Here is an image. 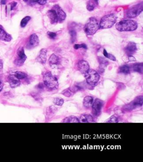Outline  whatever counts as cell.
I'll return each instance as SVG.
<instances>
[{
	"instance_id": "obj_18",
	"label": "cell",
	"mask_w": 143,
	"mask_h": 162,
	"mask_svg": "<svg viewBox=\"0 0 143 162\" xmlns=\"http://www.w3.org/2000/svg\"><path fill=\"white\" fill-rule=\"evenodd\" d=\"M47 15L52 24H56V22H58L57 15L53 9H52L48 11L47 13Z\"/></svg>"
},
{
	"instance_id": "obj_4",
	"label": "cell",
	"mask_w": 143,
	"mask_h": 162,
	"mask_svg": "<svg viewBox=\"0 0 143 162\" xmlns=\"http://www.w3.org/2000/svg\"><path fill=\"white\" fill-rule=\"evenodd\" d=\"M117 21V16L114 14L105 15L101 18L99 25V29H109L113 26Z\"/></svg>"
},
{
	"instance_id": "obj_39",
	"label": "cell",
	"mask_w": 143,
	"mask_h": 162,
	"mask_svg": "<svg viewBox=\"0 0 143 162\" xmlns=\"http://www.w3.org/2000/svg\"><path fill=\"white\" fill-rule=\"evenodd\" d=\"M33 97L35 98V100H40V98H41V97H40L39 95H38L36 93H35V96L33 95Z\"/></svg>"
},
{
	"instance_id": "obj_26",
	"label": "cell",
	"mask_w": 143,
	"mask_h": 162,
	"mask_svg": "<svg viewBox=\"0 0 143 162\" xmlns=\"http://www.w3.org/2000/svg\"><path fill=\"white\" fill-rule=\"evenodd\" d=\"M74 93L72 91L70 88L65 89L64 91H63L61 92V94L63 95H64V96L67 97H70L72 96L73 95Z\"/></svg>"
},
{
	"instance_id": "obj_17",
	"label": "cell",
	"mask_w": 143,
	"mask_h": 162,
	"mask_svg": "<svg viewBox=\"0 0 143 162\" xmlns=\"http://www.w3.org/2000/svg\"><path fill=\"white\" fill-rule=\"evenodd\" d=\"M9 82L11 87L14 88L18 87L20 85V81L17 79L15 75H10L9 77Z\"/></svg>"
},
{
	"instance_id": "obj_5",
	"label": "cell",
	"mask_w": 143,
	"mask_h": 162,
	"mask_svg": "<svg viewBox=\"0 0 143 162\" xmlns=\"http://www.w3.org/2000/svg\"><path fill=\"white\" fill-rule=\"evenodd\" d=\"M84 76L87 83L92 87L96 86L100 81V75L97 71L93 70L90 69L84 73Z\"/></svg>"
},
{
	"instance_id": "obj_10",
	"label": "cell",
	"mask_w": 143,
	"mask_h": 162,
	"mask_svg": "<svg viewBox=\"0 0 143 162\" xmlns=\"http://www.w3.org/2000/svg\"><path fill=\"white\" fill-rule=\"evenodd\" d=\"M52 9L55 11V12L56 13L58 22H63L66 18V14H65V12L58 4L54 5Z\"/></svg>"
},
{
	"instance_id": "obj_15",
	"label": "cell",
	"mask_w": 143,
	"mask_h": 162,
	"mask_svg": "<svg viewBox=\"0 0 143 162\" xmlns=\"http://www.w3.org/2000/svg\"><path fill=\"white\" fill-rule=\"evenodd\" d=\"M0 40L4 41H10L12 40L11 36L7 33L0 26Z\"/></svg>"
},
{
	"instance_id": "obj_25",
	"label": "cell",
	"mask_w": 143,
	"mask_h": 162,
	"mask_svg": "<svg viewBox=\"0 0 143 162\" xmlns=\"http://www.w3.org/2000/svg\"><path fill=\"white\" fill-rule=\"evenodd\" d=\"M15 77L19 80H21V79H25L27 77V75H26V73L24 72H20V71H17L15 73Z\"/></svg>"
},
{
	"instance_id": "obj_1",
	"label": "cell",
	"mask_w": 143,
	"mask_h": 162,
	"mask_svg": "<svg viewBox=\"0 0 143 162\" xmlns=\"http://www.w3.org/2000/svg\"><path fill=\"white\" fill-rule=\"evenodd\" d=\"M138 28V23L134 20H126L118 22L116 29L119 31H133Z\"/></svg>"
},
{
	"instance_id": "obj_27",
	"label": "cell",
	"mask_w": 143,
	"mask_h": 162,
	"mask_svg": "<svg viewBox=\"0 0 143 162\" xmlns=\"http://www.w3.org/2000/svg\"><path fill=\"white\" fill-rule=\"evenodd\" d=\"M119 121V118L117 115H113L111 116L108 120L106 121V123H116Z\"/></svg>"
},
{
	"instance_id": "obj_41",
	"label": "cell",
	"mask_w": 143,
	"mask_h": 162,
	"mask_svg": "<svg viewBox=\"0 0 143 162\" xmlns=\"http://www.w3.org/2000/svg\"><path fill=\"white\" fill-rule=\"evenodd\" d=\"M103 54H104V57H106V58H107V57H108V53H107V51H106L105 49L104 50V53H103Z\"/></svg>"
},
{
	"instance_id": "obj_12",
	"label": "cell",
	"mask_w": 143,
	"mask_h": 162,
	"mask_svg": "<svg viewBox=\"0 0 143 162\" xmlns=\"http://www.w3.org/2000/svg\"><path fill=\"white\" fill-rule=\"evenodd\" d=\"M78 68L79 70L83 74L86 73L90 69L88 63L84 60L80 61L78 62Z\"/></svg>"
},
{
	"instance_id": "obj_36",
	"label": "cell",
	"mask_w": 143,
	"mask_h": 162,
	"mask_svg": "<svg viewBox=\"0 0 143 162\" xmlns=\"http://www.w3.org/2000/svg\"><path fill=\"white\" fill-rule=\"evenodd\" d=\"M44 87H45L44 84H43V83H41L39 84L38 85V86H37V87L38 88V89H40V90H43V89H44Z\"/></svg>"
},
{
	"instance_id": "obj_40",
	"label": "cell",
	"mask_w": 143,
	"mask_h": 162,
	"mask_svg": "<svg viewBox=\"0 0 143 162\" xmlns=\"http://www.w3.org/2000/svg\"><path fill=\"white\" fill-rule=\"evenodd\" d=\"M3 87H4V84H3V82H2V81L0 79V92L2 91Z\"/></svg>"
},
{
	"instance_id": "obj_34",
	"label": "cell",
	"mask_w": 143,
	"mask_h": 162,
	"mask_svg": "<svg viewBox=\"0 0 143 162\" xmlns=\"http://www.w3.org/2000/svg\"><path fill=\"white\" fill-rule=\"evenodd\" d=\"M32 3H38L41 5H44L47 3V0H32Z\"/></svg>"
},
{
	"instance_id": "obj_29",
	"label": "cell",
	"mask_w": 143,
	"mask_h": 162,
	"mask_svg": "<svg viewBox=\"0 0 143 162\" xmlns=\"http://www.w3.org/2000/svg\"><path fill=\"white\" fill-rule=\"evenodd\" d=\"M64 100L63 98H58V97H56L53 100V103L56 106H61L64 104Z\"/></svg>"
},
{
	"instance_id": "obj_13",
	"label": "cell",
	"mask_w": 143,
	"mask_h": 162,
	"mask_svg": "<svg viewBox=\"0 0 143 162\" xmlns=\"http://www.w3.org/2000/svg\"><path fill=\"white\" fill-rule=\"evenodd\" d=\"M47 59V49H42L40 51L37 57V61L39 63L44 64L46 63Z\"/></svg>"
},
{
	"instance_id": "obj_33",
	"label": "cell",
	"mask_w": 143,
	"mask_h": 162,
	"mask_svg": "<svg viewBox=\"0 0 143 162\" xmlns=\"http://www.w3.org/2000/svg\"><path fill=\"white\" fill-rule=\"evenodd\" d=\"M47 35H48V37L51 39L54 40L56 38V33H55L51 32V31H48V33H47Z\"/></svg>"
},
{
	"instance_id": "obj_3",
	"label": "cell",
	"mask_w": 143,
	"mask_h": 162,
	"mask_svg": "<svg viewBox=\"0 0 143 162\" xmlns=\"http://www.w3.org/2000/svg\"><path fill=\"white\" fill-rule=\"evenodd\" d=\"M99 29V24L95 18H90L84 27V31L88 36H92Z\"/></svg>"
},
{
	"instance_id": "obj_21",
	"label": "cell",
	"mask_w": 143,
	"mask_h": 162,
	"mask_svg": "<svg viewBox=\"0 0 143 162\" xmlns=\"http://www.w3.org/2000/svg\"><path fill=\"white\" fill-rule=\"evenodd\" d=\"M61 123H78L79 122V120L77 117L74 116H70L67 117L63 120Z\"/></svg>"
},
{
	"instance_id": "obj_42",
	"label": "cell",
	"mask_w": 143,
	"mask_h": 162,
	"mask_svg": "<svg viewBox=\"0 0 143 162\" xmlns=\"http://www.w3.org/2000/svg\"><path fill=\"white\" fill-rule=\"evenodd\" d=\"M2 68H3V63L1 60H0V72H1V70H2Z\"/></svg>"
},
{
	"instance_id": "obj_38",
	"label": "cell",
	"mask_w": 143,
	"mask_h": 162,
	"mask_svg": "<svg viewBox=\"0 0 143 162\" xmlns=\"http://www.w3.org/2000/svg\"><path fill=\"white\" fill-rule=\"evenodd\" d=\"M129 61H136V59L133 55H129Z\"/></svg>"
},
{
	"instance_id": "obj_16",
	"label": "cell",
	"mask_w": 143,
	"mask_h": 162,
	"mask_svg": "<svg viewBox=\"0 0 143 162\" xmlns=\"http://www.w3.org/2000/svg\"><path fill=\"white\" fill-rule=\"evenodd\" d=\"M79 122L85 123H94V118L93 116L90 114H83L79 119Z\"/></svg>"
},
{
	"instance_id": "obj_24",
	"label": "cell",
	"mask_w": 143,
	"mask_h": 162,
	"mask_svg": "<svg viewBox=\"0 0 143 162\" xmlns=\"http://www.w3.org/2000/svg\"><path fill=\"white\" fill-rule=\"evenodd\" d=\"M119 71L120 73H124V74H129L130 73V67L127 65H124V66H122L119 68Z\"/></svg>"
},
{
	"instance_id": "obj_2",
	"label": "cell",
	"mask_w": 143,
	"mask_h": 162,
	"mask_svg": "<svg viewBox=\"0 0 143 162\" xmlns=\"http://www.w3.org/2000/svg\"><path fill=\"white\" fill-rule=\"evenodd\" d=\"M44 84L49 90H56L59 86L58 81L56 77L52 74L51 72H46L43 75Z\"/></svg>"
},
{
	"instance_id": "obj_19",
	"label": "cell",
	"mask_w": 143,
	"mask_h": 162,
	"mask_svg": "<svg viewBox=\"0 0 143 162\" xmlns=\"http://www.w3.org/2000/svg\"><path fill=\"white\" fill-rule=\"evenodd\" d=\"M93 101H94V100H93V97L87 96L85 97L83 99V105L84 106V107L86 108H90L92 105Z\"/></svg>"
},
{
	"instance_id": "obj_6",
	"label": "cell",
	"mask_w": 143,
	"mask_h": 162,
	"mask_svg": "<svg viewBox=\"0 0 143 162\" xmlns=\"http://www.w3.org/2000/svg\"><path fill=\"white\" fill-rule=\"evenodd\" d=\"M143 104V96H139L136 97L134 100L131 101L130 103L126 104L122 108V110L125 112H129L133 111L135 109L142 107Z\"/></svg>"
},
{
	"instance_id": "obj_9",
	"label": "cell",
	"mask_w": 143,
	"mask_h": 162,
	"mask_svg": "<svg viewBox=\"0 0 143 162\" xmlns=\"http://www.w3.org/2000/svg\"><path fill=\"white\" fill-rule=\"evenodd\" d=\"M103 106L104 102L100 99H96L95 101H93L92 105L91 106L92 108L93 115L95 116H99L101 112Z\"/></svg>"
},
{
	"instance_id": "obj_44",
	"label": "cell",
	"mask_w": 143,
	"mask_h": 162,
	"mask_svg": "<svg viewBox=\"0 0 143 162\" xmlns=\"http://www.w3.org/2000/svg\"><path fill=\"white\" fill-rule=\"evenodd\" d=\"M25 2L28 3H32V0H24Z\"/></svg>"
},
{
	"instance_id": "obj_28",
	"label": "cell",
	"mask_w": 143,
	"mask_h": 162,
	"mask_svg": "<svg viewBox=\"0 0 143 162\" xmlns=\"http://www.w3.org/2000/svg\"><path fill=\"white\" fill-rule=\"evenodd\" d=\"M70 36L71 43H74L77 38V33L74 30H70Z\"/></svg>"
},
{
	"instance_id": "obj_30",
	"label": "cell",
	"mask_w": 143,
	"mask_h": 162,
	"mask_svg": "<svg viewBox=\"0 0 143 162\" xmlns=\"http://www.w3.org/2000/svg\"><path fill=\"white\" fill-rule=\"evenodd\" d=\"M98 61L100 63V66L103 67H106L108 64V61L102 57H98Z\"/></svg>"
},
{
	"instance_id": "obj_8",
	"label": "cell",
	"mask_w": 143,
	"mask_h": 162,
	"mask_svg": "<svg viewBox=\"0 0 143 162\" xmlns=\"http://www.w3.org/2000/svg\"><path fill=\"white\" fill-rule=\"evenodd\" d=\"M17 54H18V58L15 60L14 64L16 66L20 67L24 64V62L26 60L27 57L25 54L24 49L22 47H20L18 49Z\"/></svg>"
},
{
	"instance_id": "obj_7",
	"label": "cell",
	"mask_w": 143,
	"mask_h": 162,
	"mask_svg": "<svg viewBox=\"0 0 143 162\" xmlns=\"http://www.w3.org/2000/svg\"><path fill=\"white\" fill-rule=\"evenodd\" d=\"M143 4H137L133 7L128 10L126 13V16L127 18H135L143 11Z\"/></svg>"
},
{
	"instance_id": "obj_14",
	"label": "cell",
	"mask_w": 143,
	"mask_h": 162,
	"mask_svg": "<svg viewBox=\"0 0 143 162\" xmlns=\"http://www.w3.org/2000/svg\"><path fill=\"white\" fill-rule=\"evenodd\" d=\"M39 44V38L36 34H33L29 38V45L30 48H35Z\"/></svg>"
},
{
	"instance_id": "obj_35",
	"label": "cell",
	"mask_w": 143,
	"mask_h": 162,
	"mask_svg": "<svg viewBox=\"0 0 143 162\" xmlns=\"http://www.w3.org/2000/svg\"><path fill=\"white\" fill-rule=\"evenodd\" d=\"M107 58L110 59V60H111V61H116L115 57L113 55V54H108Z\"/></svg>"
},
{
	"instance_id": "obj_23",
	"label": "cell",
	"mask_w": 143,
	"mask_h": 162,
	"mask_svg": "<svg viewBox=\"0 0 143 162\" xmlns=\"http://www.w3.org/2000/svg\"><path fill=\"white\" fill-rule=\"evenodd\" d=\"M98 4L97 2H96L94 0H90L88 2L87 4V9L88 11H93L96 6V5Z\"/></svg>"
},
{
	"instance_id": "obj_31",
	"label": "cell",
	"mask_w": 143,
	"mask_h": 162,
	"mask_svg": "<svg viewBox=\"0 0 143 162\" xmlns=\"http://www.w3.org/2000/svg\"><path fill=\"white\" fill-rule=\"evenodd\" d=\"M31 18L30 16H26L24 18H22V20L21 21V24H20V25L22 27H26L27 24L28 23V22L30 20Z\"/></svg>"
},
{
	"instance_id": "obj_32",
	"label": "cell",
	"mask_w": 143,
	"mask_h": 162,
	"mask_svg": "<svg viewBox=\"0 0 143 162\" xmlns=\"http://www.w3.org/2000/svg\"><path fill=\"white\" fill-rule=\"evenodd\" d=\"M74 48L75 49H78L83 48L87 49V45L85 44H75L74 45Z\"/></svg>"
},
{
	"instance_id": "obj_43",
	"label": "cell",
	"mask_w": 143,
	"mask_h": 162,
	"mask_svg": "<svg viewBox=\"0 0 143 162\" xmlns=\"http://www.w3.org/2000/svg\"><path fill=\"white\" fill-rule=\"evenodd\" d=\"M7 0H1V4H5L7 2Z\"/></svg>"
},
{
	"instance_id": "obj_20",
	"label": "cell",
	"mask_w": 143,
	"mask_h": 162,
	"mask_svg": "<svg viewBox=\"0 0 143 162\" xmlns=\"http://www.w3.org/2000/svg\"><path fill=\"white\" fill-rule=\"evenodd\" d=\"M59 58L58 56H56V54H53L49 58V64L51 66H57L59 63Z\"/></svg>"
},
{
	"instance_id": "obj_11",
	"label": "cell",
	"mask_w": 143,
	"mask_h": 162,
	"mask_svg": "<svg viewBox=\"0 0 143 162\" xmlns=\"http://www.w3.org/2000/svg\"><path fill=\"white\" fill-rule=\"evenodd\" d=\"M137 50L136 45L134 42H130L127 45L125 48L126 53L129 56L133 55Z\"/></svg>"
},
{
	"instance_id": "obj_37",
	"label": "cell",
	"mask_w": 143,
	"mask_h": 162,
	"mask_svg": "<svg viewBox=\"0 0 143 162\" xmlns=\"http://www.w3.org/2000/svg\"><path fill=\"white\" fill-rule=\"evenodd\" d=\"M16 5H17V3H16V2H12V3L11 4V10H13L15 7V6H16Z\"/></svg>"
},
{
	"instance_id": "obj_22",
	"label": "cell",
	"mask_w": 143,
	"mask_h": 162,
	"mask_svg": "<svg viewBox=\"0 0 143 162\" xmlns=\"http://www.w3.org/2000/svg\"><path fill=\"white\" fill-rule=\"evenodd\" d=\"M133 70L134 72H138L140 74H142L143 73V63H136L133 65Z\"/></svg>"
}]
</instances>
